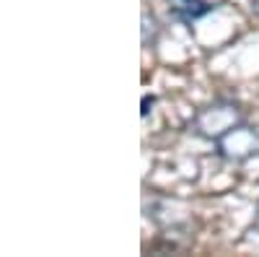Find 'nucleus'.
Segmentation results:
<instances>
[{
	"mask_svg": "<svg viewBox=\"0 0 259 257\" xmlns=\"http://www.w3.org/2000/svg\"><path fill=\"white\" fill-rule=\"evenodd\" d=\"M218 151L228 161H244L259 151V133L249 125H233L218 140Z\"/></svg>",
	"mask_w": 259,
	"mask_h": 257,
	"instance_id": "obj_1",
	"label": "nucleus"
},
{
	"mask_svg": "<svg viewBox=\"0 0 259 257\" xmlns=\"http://www.w3.org/2000/svg\"><path fill=\"white\" fill-rule=\"evenodd\" d=\"M233 125H239V109L233 104H215L197 117V130L207 138H215V140L226 130H231Z\"/></svg>",
	"mask_w": 259,
	"mask_h": 257,
	"instance_id": "obj_2",
	"label": "nucleus"
},
{
	"mask_svg": "<svg viewBox=\"0 0 259 257\" xmlns=\"http://www.w3.org/2000/svg\"><path fill=\"white\" fill-rule=\"evenodd\" d=\"M168 8L184 24H192V21H200L202 16H207L215 6L207 0H168Z\"/></svg>",
	"mask_w": 259,
	"mask_h": 257,
	"instance_id": "obj_3",
	"label": "nucleus"
},
{
	"mask_svg": "<svg viewBox=\"0 0 259 257\" xmlns=\"http://www.w3.org/2000/svg\"><path fill=\"white\" fill-rule=\"evenodd\" d=\"M156 21H153V16H148V13H143V45L148 47V45H153V39H150V34L156 36Z\"/></svg>",
	"mask_w": 259,
	"mask_h": 257,
	"instance_id": "obj_4",
	"label": "nucleus"
},
{
	"mask_svg": "<svg viewBox=\"0 0 259 257\" xmlns=\"http://www.w3.org/2000/svg\"><path fill=\"white\" fill-rule=\"evenodd\" d=\"M156 104V99L153 96H143V109H140V115L143 117H148V112H150V106Z\"/></svg>",
	"mask_w": 259,
	"mask_h": 257,
	"instance_id": "obj_5",
	"label": "nucleus"
},
{
	"mask_svg": "<svg viewBox=\"0 0 259 257\" xmlns=\"http://www.w3.org/2000/svg\"><path fill=\"white\" fill-rule=\"evenodd\" d=\"M254 226H256V229H259V213H256V221H254Z\"/></svg>",
	"mask_w": 259,
	"mask_h": 257,
	"instance_id": "obj_6",
	"label": "nucleus"
}]
</instances>
